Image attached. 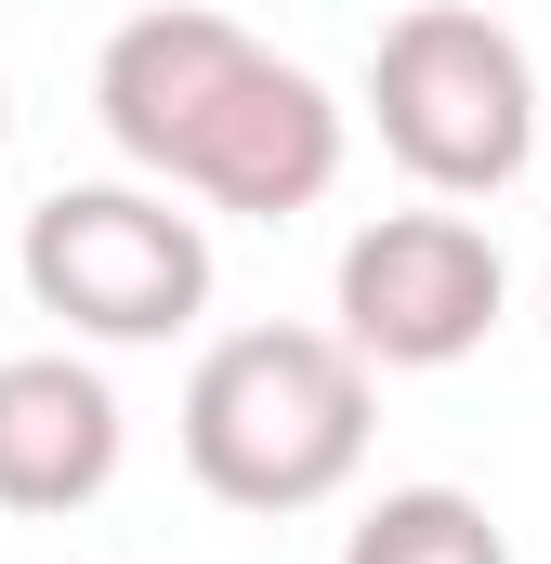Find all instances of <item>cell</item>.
<instances>
[{"label":"cell","instance_id":"obj_1","mask_svg":"<svg viewBox=\"0 0 551 564\" xmlns=\"http://www.w3.org/2000/svg\"><path fill=\"white\" fill-rule=\"evenodd\" d=\"M93 119L106 144L132 158L144 184H171V197H210V210H250V224H289V210H315L328 184H342V93L315 79V66H289L263 53L237 13H210V0H158L132 26H106V53H93Z\"/></svg>","mask_w":551,"mask_h":564},{"label":"cell","instance_id":"obj_2","mask_svg":"<svg viewBox=\"0 0 551 564\" xmlns=\"http://www.w3.org/2000/svg\"><path fill=\"white\" fill-rule=\"evenodd\" d=\"M184 473L224 512H315L368 473V355L342 328H224L184 381Z\"/></svg>","mask_w":551,"mask_h":564},{"label":"cell","instance_id":"obj_3","mask_svg":"<svg viewBox=\"0 0 551 564\" xmlns=\"http://www.w3.org/2000/svg\"><path fill=\"white\" fill-rule=\"evenodd\" d=\"M368 132L420 197H499L539 158V66L499 13L408 0L368 40Z\"/></svg>","mask_w":551,"mask_h":564},{"label":"cell","instance_id":"obj_4","mask_svg":"<svg viewBox=\"0 0 551 564\" xmlns=\"http://www.w3.org/2000/svg\"><path fill=\"white\" fill-rule=\"evenodd\" d=\"M13 276L40 315H66V341H184L210 315V237L171 210V184H66L26 210Z\"/></svg>","mask_w":551,"mask_h":564},{"label":"cell","instance_id":"obj_5","mask_svg":"<svg viewBox=\"0 0 551 564\" xmlns=\"http://www.w3.org/2000/svg\"><path fill=\"white\" fill-rule=\"evenodd\" d=\"M499 302H512V276H499V237L473 210H381V224L342 237V276H328V315H342V341L368 368L486 355Z\"/></svg>","mask_w":551,"mask_h":564},{"label":"cell","instance_id":"obj_6","mask_svg":"<svg viewBox=\"0 0 551 564\" xmlns=\"http://www.w3.org/2000/svg\"><path fill=\"white\" fill-rule=\"evenodd\" d=\"M119 394L93 355H0V512H93L119 486Z\"/></svg>","mask_w":551,"mask_h":564},{"label":"cell","instance_id":"obj_7","mask_svg":"<svg viewBox=\"0 0 551 564\" xmlns=\"http://www.w3.org/2000/svg\"><path fill=\"white\" fill-rule=\"evenodd\" d=\"M342 564H512V539L473 486H381L342 525Z\"/></svg>","mask_w":551,"mask_h":564},{"label":"cell","instance_id":"obj_8","mask_svg":"<svg viewBox=\"0 0 551 564\" xmlns=\"http://www.w3.org/2000/svg\"><path fill=\"white\" fill-rule=\"evenodd\" d=\"M0 144H13V93H0Z\"/></svg>","mask_w":551,"mask_h":564},{"label":"cell","instance_id":"obj_9","mask_svg":"<svg viewBox=\"0 0 551 564\" xmlns=\"http://www.w3.org/2000/svg\"><path fill=\"white\" fill-rule=\"evenodd\" d=\"M539 315H551V289H539Z\"/></svg>","mask_w":551,"mask_h":564}]
</instances>
